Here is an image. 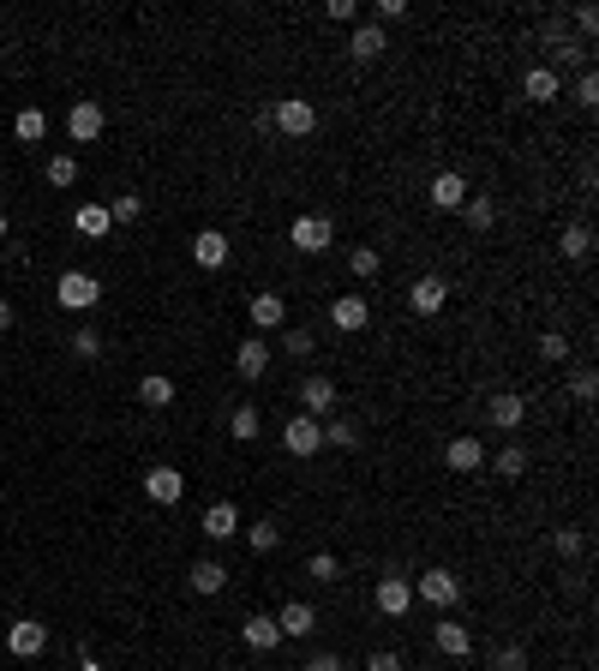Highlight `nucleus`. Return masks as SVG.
Masks as SVG:
<instances>
[{
	"label": "nucleus",
	"instance_id": "obj_40",
	"mask_svg": "<svg viewBox=\"0 0 599 671\" xmlns=\"http://www.w3.org/2000/svg\"><path fill=\"white\" fill-rule=\"evenodd\" d=\"M282 348H288V354H294V360H312V348H318V336H312V330H300V324H294V330H282Z\"/></svg>",
	"mask_w": 599,
	"mask_h": 671
},
{
	"label": "nucleus",
	"instance_id": "obj_27",
	"mask_svg": "<svg viewBox=\"0 0 599 671\" xmlns=\"http://www.w3.org/2000/svg\"><path fill=\"white\" fill-rule=\"evenodd\" d=\"M432 642H438V654H450V660H468V648H474L468 624H438V630H432Z\"/></svg>",
	"mask_w": 599,
	"mask_h": 671
},
{
	"label": "nucleus",
	"instance_id": "obj_29",
	"mask_svg": "<svg viewBox=\"0 0 599 671\" xmlns=\"http://www.w3.org/2000/svg\"><path fill=\"white\" fill-rule=\"evenodd\" d=\"M138 402H144V408H168V402H174V378H168V372L138 378Z\"/></svg>",
	"mask_w": 599,
	"mask_h": 671
},
{
	"label": "nucleus",
	"instance_id": "obj_1",
	"mask_svg": "<svg viewBox=\"0 0 599 671\" xmlns=\"http://www.w3.org/2000/svg\"><path fill=\"white\" fill-rule=\"evenodd\" d=\"M264 120H270L282 138H312V132H318V108H312L306 96H276V108H270Z\"/></svg>",
	"mask_w": 599,
	"mask_h": 671
},
{
	"label": "nucleus",
	"instance_id": "obj_8",
	"mask_svg": "<svg viewBox=\"0 0 599 671\" xmlns=\"http://www.w3.org/2000/svg\"><path fill=\"white\" fill-rule=\"evenodd\" d=\"M102 126H108V114H102V102H72V114H66V132H72V144H96L102 138Z\"/></svg>",
	"mask_w": 599,
	"mask_h": 671
},
{
	"label": "nucleus",
	"instance_id": "obj_50",
	"mask_svg": "<svg viewBox=\"0 0 599 671\" xmlns=\"http://www.w3.org/2000/svg\"><path fill=\"white\" fill-rule=\"evenodd\" d=\"M402 12H408V0H378V18H384V24H396Z\"/></svg>",
	"mask_w": 599,
	"mask_h": 671
},
{
	"label": "nucleus",
	"instance_id": "obj_6",
	"mask_svg": "<svg viewBox=\"0 0 599 671\" xmlns=\"http://www.w3.org/2000/svg\"><path fill=\"white\" fill-rule=\"evenodd\" d=\"M144 498H150V504H180V498H186V474H180L174 462H156V468L144 474Z\"/></svg>",
	"mask_w": 599,
	"mask_h": 671
},
{
	"label": "nucleus",
	"instance_id": "obj_53",
	"mask_svg": "<svg viewBox=\"0 0 599 671\" xmlns=\"http://www.w3.org/2000/svg\"><path fill=\"white\" fill-rule=\"evenodd\" d=\"M78 671H102V666H96V660H84V666H78Z\"/></svg>",
	"mask_w": 599,
	"mask_h": 671
},
{
	"label": "nucleus",
	"instance_id": "obj_54",
	"mask_svg": "<svg viewBox=\"0 0 599 671\" xmlns=\"http://www.w3.org/2000/svg\"><path fill=\"white\" fill-rule=\"evenodd\" d=\"M0 240H6V216H0Z\"/></svg>",
	"mask_w": 599,
	"mask_h": 671
},
{
	"label": "nucleus",
	"instance_id": "obj_25",
	"mask_svg": "<svg viewBox=\"0 0 599 671\" xmlns=\"http://www.w3.org/2000/svg\"><path fill=\"white\" fill-rule=\"evenodd\" d=\"M462 216H468V228H474V234H492V228H498V204H492L486 192H468Z\"/></svg>",
	"mask_w": 599,
	"mask_h": 671
},
{
	"label": "nucleus",
	"instance_id": "obj_13",
	"mask_svg": "<svg viewBox=\"0 0 599 671\" xmlns=\"http://www.w3.org/2000/svg\"><path fill=\"white\" fill-rule=\"evenodd\" d=\"M234 372H240L246 384H258V378L270 372V342H264V336H246V342L234 348Z\"/></svg>",
	"mask_w": 599,
	"mask_h": 671
},
{
	"label": "nucleus",
	"instance_id": "obj_51",
	"mask_svg": "<svg viewBox=\"0 0 599 671\" xmlns=\"http://www.w3.org/2000/svg\"><path fill=\"white\" fill-rule=\"evenodd\" d=\"M576 24H582V36H594V30H599V12H594V6H576Z\"/></svg>",
	"mask_w": 599,
	"mask_h": 671
},
{
	"label": "nucleus",
	"instance_id": "obj_48",
	"mask_svg": "<svg viewBox=\"0 0 599 671\" xmlns=\"http://www.w3.org/2000/svg\"><path fill=\"white\" fill-rule=\"evenodd\" d=\"M366 671H402V654H390V648H378V654H372V666Z\"/></svg>",
	"mask_w": 599,
	"mask_h": 671
},
{
	"label": "nucleus",
	"instance_id": "obj_30",
	"mask_svg": "<svg viewBox=\"0 0 599 671\" xmlns=\"http://www.w3.org/2000/svg\"><path fill=\"white\" fill-rule=\"evenodd\" d=\"M258 426H264V414H258L252 402H240V408L228 414V438H234V444H252V438H258Z\"/></svg>",
	"mask_w": 599,
	"mask_h": 671
},
{
	"label": "nucleus",
	"instance_id": "obj_15",
	"mask_svg": "<svg viewBox=\"0 0 599 671\" xmlns=\"http://www.w3.org/2000/svg\"><path fill=\"white\" fill-rule=\"evenodd\" d=\"M276 630H282V642H306V636L318 630V612H312L306 600H288V606L276 612Z\"/></svg>",
	"mask_w": 599,
	"mask_h": 671
},
{
	"label": "nucleus",
	"instance_id": "obj_12",
	"mask_svg": "<svg viewBox=\"0 0 599 671\" xmlns=\"http://www.w3.org/2000/svg\"><path fill=\"white\" fill-rule=\"evenodd\" d=\"M192 264L198 270H222L228 264V234L222 228H198L192 234Z\"/></svg>",
	"mask_w": 599,
	"mask_h": 671
},
{
	"label": "nucleus",
	"instance_id": "obj_3",
	"mask_svg": "<svg viewBox=\"0 0 599 671\" xmlns=\"http://www.w3.org/2000/svg\"><path fill=\"white\" fill-rule=\"evenodd\" d=\"M54 300H60L66 312H90V306L102 300V282H96L90 270H66V276L54 282Z\"/></svg>",
	"mask_w": 599,
	"mask_h": 671
},
{
	"label": "nucleus",
	"instance_id": "obj_44",
	"mask_svg": "<svg viewBox=\"0 0 599 671\" xmlns=\"http://www.w3.org/2000/svg\"><path fill=\"white\" fill-rule=\"evenodd\" d=\"M570 96H576V108H599V78L594 72H582V78L570 84Z\"/></svg>",
	"mask_w": 599,
	"mask_h": 671
},
{
	"label": "nucleus",
	"instance_id": "obj_49",
	"mask_svg": "<svg viewBox=\"0 0 599 671\" xmlns=\"http://www.w3.org/2000/svg\"><path fill=\"white\" fill-rule=\"evenodd\" d=\"M306 671H348V666H342V654H312Z\"/></svg>",
	"mask_w": 599,
	"mask_h": 671
},
{
	"label": "nucleus",
	"instance_id": "obj_24",
	"mask_svg": "<svg viewBox=\"0 0 599 671\" xmlns=\"http://www.w3.org/2000/svg\"><path fill=\"white\" fill-rule=\"evenodd\" d=\"M384 48H390V42H384L378 24H354V36H348V54H354V60H378Z\"/></svg>",
	"mask_w": 599,
	"mask_h": 671
},
{
	"label": "nucleus",
	"instance_id": "obj_34",
	"mask_svg": "<svg viewBox=\"0 0 599 671\" xmlns=\"http://www.w3.org/2000/svg\"><path fill=\"white\" fill-rule=\"evenodd\" d=\"M348 270H354L360 282H372V276L384 270V258H378V246H354V252H348Z\"/></svg>",
	"mask_w": 599,
	"mask_h": 671
},
{
	"label": "nucleus",
	"instance_id": "obj_4",
	"mask_svg": "<svg viewBox=\"0 0 599 671\" xmlns=\"http://www.w3.org/2000/svg\"><path fill=\"white\" fill-rule=\"evenodd\" d=\"M414 600H426V606L450 612V606L462 600V582H456L450 570H420V576H414Z\"/></svg>",
	"mask_w": 599,
	"mask_h": 671
},
{
	"label": "nucleus",
	"instance_id": "obj_45",
	"mask_svg": "<svg viewBox=\"0 0 599 671\" xmlns=\"http://www.w3.org/2000/svg\"><path fill=\"white\" fill-rule=\"evenodd\" d=\"M72 354H78V360H96V354H102V336H96L90 324H84V330H72Z\"/></svg>",
	"mask_w": 599,
	"mask_h": 671
},
{
	"label": "nucleus",
	"instance_id": "obj_10",
	"mask_svg": "<svg viewBox=\"0 0 599 671\" xmlns=\"http://www.w3.org/2000/svg\"><path fill=\"white\" fill-rule=\"evenodd\" d=\"M330 324H336L342 336H360V330L372 324V300H366V294H342V300L330 306Z\"/></svg>",
	"mask_w": 599,
	"mask_h": 671
},
{
	"label": "nucleus",
	"instance_id": "obj_17",
	"mask_svg": "<svg viewBox=\"0 0 599 671\" xmlns=\"http://www.w3.org/2000/svg\"><path fill=\"white\" fill-rule=\"evenodd\" d=\"M426 198L438 204V210H462L468 204V174H456V168H444L432 186H426Z\"/></svg>",
	"mask_w": 599,
	"mask_h": 671
},
{
	"label": "nucleus",
	"instance_id": "obj_5",
	"mask_svg": "<svg viewBox=\"0 0 599 671\" xmlns=\"http://www.w3.org/2000/svg\"><path fill=\"white\" fill-rule=\"evenodd\" d=\"M282 450H288V456H318V450H324V420L294 414V420L282 426Z\"/></svg>",
	"mask_w": 599,
	"mask_h": 671
},
{
	"label": "nucleus",
	"instance_id": "obj_38",
	"mask_svg": "<svg viewBox=\"0 0 599 671\" xmlns=\"http://www.w3.org/2000/svg\"><path fill=\"white\" fill-rule=\"evenodd\" d=\"M306 576H312V582H336V576H342V558H336V552H312V558H306Z\"/></svg>",
	"mask_w": 599,
	"mask_h": 671
},
{
	"label": "nucleus",
	"instance_id": "obj_19",
	"mask_svg": "<svg viewBox=\"0 0 599 671\" xmlns=\"http://www.w3.org/2000/svg\"><path fill=\"white\" fill-rule=\"evenodd\" d=\"M444 462H450L456 474H480V468H486V444H480L474 432H462V438H450V450H444Z\"/></svg>",
	"mask_w": 599,
	"mask_h": 671
},
{
	"label": "nucleus",
	"instance_id": "obj_46",
	"mask_svg": "<svg viewBox=\"0 0 599 671\" xmlns=\"http://www.w3.org/2000/svg\"><path fill=\"white\" fill-rule=\"evenodd\" d=\"M492 671H528V654H522V648H498Z\"/></svg>",
	"mask_w": 599,
	"mask_h": 671
},
{
	"label": "nucleus",
	"instance_id": "obj_18",
	"mask_svg": "<svg viewBox=\"0 0 599 671\" xmlns=\"http://www.w3.org/2000/svg\"><path fill=\"white\" fill-rule=\"evenodd\" d=\"M300 414H312V420H324V414H336V384H330L324 372L300 384Z\"/></svg>",
	"mask_w": 599,
	"mask_h": 671
},
{
	"label": "nucleus",
	"instance_id": "obj_23",
	"mask_svg": "<svg viewBox=\"0 0 599 671\" xmlns=\"http://www.w3.org/2000/svg\"><path fill=\"white\" fill-rule=\"evenodd\" d=\"M228 588V564L222 558H198L192 564V594H222Z\"/></svg>",
	"mask_w": 599,
	"mask_h": 671
},
{
	"label": "nucleus",
	"instance_id": "obj_32",
	"mask_svg": "<svg viewBox=\"0 0 599 671\" xmlns=\"http://www.w3.org/2000/svg\"><path fill=\"white\" fill-rule=\"evenodd\" d=\"M492 474H498V480H522V474H528V450H522V444H504V450L492 456Z\"/></svg>",
	"mask_w": 599,
	"mask_h": 671
},
{
	"label": "nucleus",
	"instance_id": "obj_21",
	"mask_svg": "<svg viewBox=\"0 0 599 671\" xmlns=\"http://www.w3.org/2000/svg\"><path fill=\"white\" fill-rule=\"evenodd\" d=\"M240 642H246L252 654H270V648L282 642V630H276V618H270V612H252V618L240 624Z\"/></svg>",
	"mask_w": 599,
	"mask_h": 671
},
{
	"label": "nucleus",
	"instance_id": "obj_26",
	"mask_svg": "<svg viewBox=\"0 0 599 671\" xmlns=\"http://www.w3.org/2000/svg\"><path fill=\"white\" fill-rule=\"evenodd\" d=\"M72 228H78L84 240H102V234L114 228V222H108V204H78V210H72Z\"/></svg>",
	"mask_w": 599,
	"mask_h": 671
},
{
	"label": "nucleus",
	"instance_id": "obj_16",
	"mask_svg": "<svg viewBox=\"0 0 599 671\" xmlns=\"http://www.w3.org/2000/svg\"><path fill=\"white\" fill-rule=\"evenodd\" d=\"M522 96H528V102H558V96H564V72L528 66V72H522Z\"/></svg>",
	"mask_w": 599,
	"mask_h": 671
},
{
	"label": "nucleus",
	"instance_id": "obj_47",
	"mask_svg": "<svg viewBox=\"0 0 599 671\" xmlns=\"http://www.w3.org/2000/svg\"><path fill=\"white\" fill-rule=\"evenodd\" d=\"M324 18H336V24H354V18H360V6H354V0H330V6H324Z\"/></svg>",
	"mask_w": 599,
	"mask_h": 671
},
{
	"label": "nucleus",
	"instance_id": "obj_9",
	"mask_svg": "<svg viewBox=\"0 0 599 671\" xmlns=\"http://www.w3.org/2000/svg\"><path fill=\"white\" fill-rule=\"evenodd\" d=\"M444 300H450V282H444V276H414V282H408V306H414L420 318L444 312Z\"/></svg>",
	"mask_w": 599,
	"mask_h": 671
},
{
	"label": "nucleus",
	"instance_id": "obj_41",
	"mask_svg": "<svg viewBox=\"0 0 599 671\" xmlns=\"http://www.w3.org/2000/svg\"><path fill=\"white\" fill-rule=\"evenodd\" d=\"M42 174H48V186H72V180H78V162H72V156H48Z\"/></svg>",
	"mask_w": 599,
	"mask_h": 671
},
{
	"label": "nucleus",
	"instance_id": "obj_14",
	"mask_svg": "<svg viewBox=\"0 0 599 671\" xmlns=\"http://www.w3.org/2000/svg\"><path fill=\"white\" fill-rule=\"evenodd\" d=\"M486 420H492L498 432H510V438H516V432H522V420H528V402H522L516 390H498V396H492V408H486Z\"/></svg>",
	"mask_w": 599,
	"mask_h": 671
},
{
	"label": "nucleus",
	"instance_id": "obj_22",
	"mask_svg": "<svg viewBox=\"0 0 599 671\" xmlns=\"http://www.w3.org/2000/svg\"><path fill=\"white\" fill-rule=\"evenodd\" d=\"M252 324H258V330H282V324H288V300L270 294V288L252 294Z\"/></svg>",
	"mask_w": 599,
	"mask_h": 671
},
{
	"label": "nucleus",
	"instance_id": "obj_36",
	"mask_svg": "<svg viewBox=\"0 0 599 671\" xmlns=\"http://www.w3.org/2000/svg\"><path fill=\"white\" fill-rule=\"evenodd\" d=\"M324 444H336V450H360V426H354V420H330V426H324Z\"/></svg>",
	"mask_w": 599,
	"mask_h": 671
},
{
	"label": "nucleus",
	"instance_id": "obj_39",
	"mask_svg": "<svg viewBox=\"0 0 599 671\" xmlns=\"http://www.w3.org/2000/svg\"><path fill=\"white\" fill-rule=\"evenodd\" d=\"M138 216H144V198H138V192H120V198L108 204V222H138Z\"/></svg>",
	"mask_w": 599,
	"mask_h": 671
},
{
	"label": "nucleus",
	"instance_id": "obj_52",
	"mask_svg": "<svg viewBox=\"0 0 599 671\" xmlns=\"http://www.w3.org/2000/svg\"><path fill=\"white\" fill-rule=\"evenodd\" d=\"M6 330H12V306L0 300V336H6Z\"/></svg>",
	"mask_w": 599,
	"mask_h": 671
},
{
	"label": "nucleus",
	"instance_id": "obj_11",
	"mask_svg": "<svg viewBox=\"0 0 599 671\" xmlns=\"http://www.w3.org/2000/svg\"><path fill=\"white\" fill-rule=\"evenodd\" d=\"M6 648H12L18 660H36V654L48 648V624H36V618H12V630H6Z\"/></svg>",
	"mask_w": 599,
	"mask_h": 671
},
{
	"label": "nucleus",
	"instance_id": "obj_20",
	"mask_svg": "<svg viewBox=\"0 0 599 671\" xmlns=\"http://www.w3.org/2000/svg\"><path fill=\"white\" fill-rule=\"evenodd\" d=\"M198 528H204V540H216V546H222V540H234L246 522H240V510H234V504H210Z\"/></svg>",
	"mask_w": 599,
	"mask_h": 671
},
{
	"label": "nucleus",
	"instance_id": "obj_7",
	"mask_svg": "<svg viewBox=\"0 0 599 671\" xmlns=\"http://www.w3.org/2000/svg\"><path fill=\"white\" fill-rule=\"evenodd\" d=\"M372 606H378L384 618H408V612H414V582H408V576H384V582L372 588Z\"/></svg>",
	"mask_w": 599,
	"mask_h": 671
},
{
	"label": "nucleus",
	"instance_id": "obj_42",
	"mask_svg": "<svg viewBox=\"0 0 599 671\" xmlns=\"http://www.w3.org/2000/svg\"><path fill=\"white\" fill-rule=\"evenodd\" d=\"M540 360H552V366L570 360V336H564V330H546V336H540Z\"/></svg>",
	"mask_w": 599,
	"mask_h": 671
},
{
	"label": "nucleus",
	"instance_id": "obj_43",
	"mask_svg": "<svg viewBox=\"0 0 599 671\" xmlns=\"http://www.w3.org/2000/svg\"><path fill=\"white\" fill-rule=\"evenodd\" d=\"M570 396H576V402H594V396H599V372H594V366H582V372L570 378Z\"/></svg>",
	"mask_w": 599,
	"mask_h": 671
},
{
	"label": "nucleus",
	"instance_id": "obj_37",
	"mask_svg": "<svg viewBox=\"0 0 599 671\" xmlns=\"http://www.w3.org/2000/svg\"><path fill=\"white\" fill-rule=\"evenodd\" d=\"M552 552H558V558H582V552H588V534H582V528H558V534H552Z\"/></svg>",
	"mask_w": 599,
	"mask_h": 671
},
{
	"label": "nucleus",
	"instance_id": "obj_28",
	"mask_svg": "<svg viewBox=\"0 0 599 671\" xmlns=\"http://www.w3.org/2000/svg\"><path fill=\"white\" fill-rule=\"evenodd\" d=\"M558 252H564V258H576V264H582V258H588V252H594V228H588V222H570V228H564V234H558Z\"/></svg>",
	"mask_w": 599,
	"mask_h": 671
},
{
	"label": "nucleus",
	"instance_id": "obj_33",
	"mask_svg": "<svg viewBox=\"0 0 599 671\" xmlns=\"http://www.w3.org/2000/svg\"><path fill=\"white\" fill-rule=\"evenodd\" d=\"M240 534H246V546H252V552H276V540H282V528H276V516H264V522H246Z\"/></svg>",
	"mask_w": 599,
	"mask_h": 671
},
{
	"label": "nucleus",
	"instance_id": "obj_35",
	"mask_svg": "<svg viewBox=\"0 0 599 671\" xmlns=\"http://www.w3.org/2000/svg\"><path fill=\"white\" fill-rule=\"evenodd\" d=\"M558 66H582V72H588V48H576V42L552 36V72H558Z\"/></svg>",
	"mask_w": 599,
	"mask_h": 671
},
{
	"label": "nucleus",
	"instance_id": "obj_2",
	"mask_svg": "<svg viewBox=\"0 0 599 671\" xmlns=\"http://www.w3.org/2000/svg\"><path fill=\"white\" fill-rule=\"evenodd\" d=\"M288 240H294V252L318 258V252H330V246H336V222H330V216H294Z\"/></svg>",
	"mask_w": 599,
	"mask_h": 671
},
{
	"label": "nucleus",
	"instance_id": "obj_31",
	"mask_svg": "<svg viewBox=\"0 0 599 671\" xmlns=\"http://www.w3.org/2000/svg\"><path fill=\"white\" fill-rule=\"evenodd\" d=\"M12 132H18V144H42V138H48V114H42V108H18Z\"/></svg>",
	"mask_w": 599,
	"mask_h": 671
}]
</instances>
